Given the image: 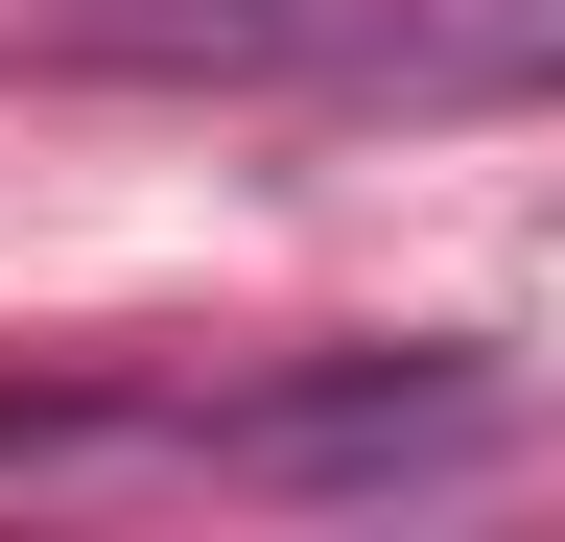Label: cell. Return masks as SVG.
Listing matches in <instances>:
<instances>
[{"label": "cell", "instance_id": "obj_1", "mask_svg": "<svg viewBox=\"0 0 565 542\" xmlns=\"http://www.w3.org/2000/svg\"><path fill=\"white\" fill-rule=\"evenodd\" d=\"M71 72H282V95H565V0H95Z\"/></svg>", "mask_w": 565, "mask_h": 542}, {"label": "cell", "instance_id": "obj_2", "mask_svg": "<svg viewBox=\"0 0 565 542\" xmlns=\"http://www.w3.org/2000/svg\"><path fill=\"white\" fill-rule=\"evenodd\" d=\"M141 448L236 471V496H401V471H471V448H519V401H494L471 354H330V378H236V401L141 378Z\"/></svg>", "mask_w": 565, "mask_h": 542}]
</instances>
